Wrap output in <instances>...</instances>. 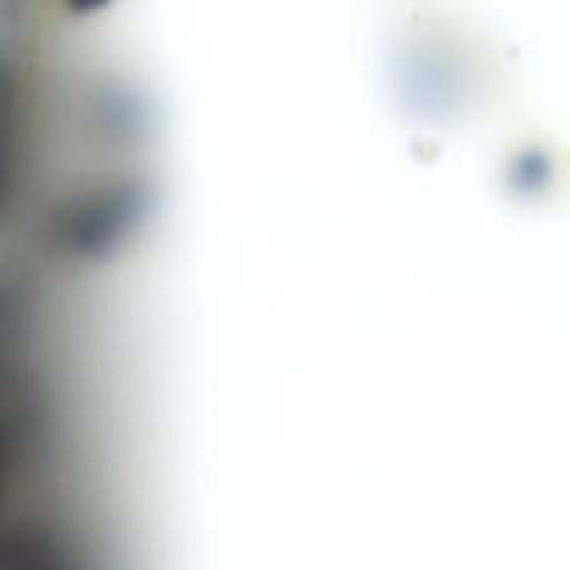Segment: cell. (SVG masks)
I'll return each instance as SVG.
<instances>
[{
	"label": "cell",
	"instance_id": "1",
	"mask_svg": "<svg viewBox=\"0 0 570 570\" xmlns=\"http://www.w3.org/2000/svg\"><path fill=\"white\" fill-rule=\"evenodd\" d=\"M105 2H109V0H73V7L78 11H94V9L102 7Z\"/></svg>",
	"mask_w": 570,
	"mask_h": 570
}]
</instances>
